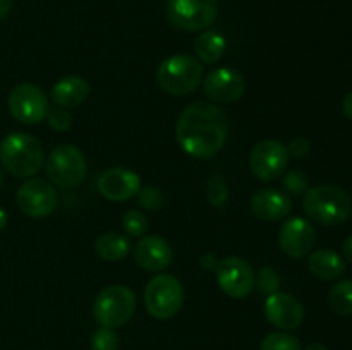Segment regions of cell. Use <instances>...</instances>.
Returning <instances> with one entry per match:
<instances>
[{
  "label": "cell",
  "instance_id": "cell-31",
  "mask_svg": "<svg viewBox=\"0 0 352 350\" xmlns=\"http://www.w3.org/2000/svg\"><path fill=\"white\" fill-rule=\"evenodd\" d=\"M47 119H48V126H50L54 130H58V132L67 130L69 127L72 126V115L69 113L67 108H60V106L52 110V112H48Z\"/></svg>",
  "mask_w": 352,
  "mask_h": 350
},
{
  "label": "cell",
  "instance_id": "cell-20",
  "mask_svg": "<svg viewBox=\"0 0 352 350\" xmlns=\"http://www.w3.org/2000/svg\"><path fill=\"white\" fill-rule=\"evenodd\" d=\"M308 270L320 280H337L346 271V261L330 249H320L309 254Z\"/></svg>",
  "mask_w": 352,
  "mask_h": 350
},
{
  "label": "cell",
  "instance_id": "cell-3",
  "mask_svg": "<svg viewBox=\"0 0 352 350\" xmlns=\"http://www.w3.org/2000/svg\"><path fill=\"white\" fill-rule=\"evenodd\" d=\"M302 208L313 222L322 225H339L351 216L352 202L349 194L340 187L322 184L305 192Z\"/></svg>",
  "mask_w": 352,
  "mask_h": 350
},
{
  "label": "cell",
  "instance_id": "cell-25",
  "mask_svg": "<svg viewBox=\"0 0 352 350\" xmlns=\"http://www.w3.org/2000/svg\"><path fill=\"white\" fill-rule=\"evenodd\" d=\"M261 350H302L301 343L294 335L285 331H274L268 333L261 340Z\"/></svg>",
  "mask_w": 352,
  "mask_h": 350
},
{
  "label": "cell",
  "instance_id": "cell-13",
  "mask_svg": "<svg viewBox=\"0 0 352 350\" xmlns=\"http://www.w3.org/2000/svg\"><path fill=\"white\" fill-rule=\"evenodd\" d=\"M203 89L213 103L226 105V103L237 102L244 95L246 81H244V75L236 69L219 67L206 75L203 81Z\"/></svg>",
  "mask_w": 352,
  "mask_h": 350
},
{
  "label": "cell",
  "instance_id": "cell-26",
  "mask_svg": "<svg viewBox=\"0 0 352 350\" xmlns=\"http://www.w3.org/2000/svg\"><path fill=\"white\" fill-rule=\"evenodd\" d=\"M254 285L261 294H275L280 288V275L274 268L265 266L258 271V275H254Z\"/></svg>",
  "mask_w": 352,
  "mask_h": 350
},
{
  "label": "cell",
  "instance_id": "cell-24",
  "mask_svg": "<svg viewBox=\"0 0 352 350\" xmlns=\"http://www.w3.org/2000/svg\"><path fill=\"white\" fill-rule=\"evenodd\" d=\"M205 196L206 201H208L210 205L215 206V208H223L227 199H229V189H227L226 178L220 174H213L212 177L206 180Z\"/></svg>",
  "mask_w": 352,
  "mask_h": 350
},
{
  "label": "cell",
  "instance_id": "cell-16",
  "mask_svg": "<svg viewBox=\"0 0 352 350\" xmlns=\"http://www.w3.org/2000/svg\"><path fill=\"white\" fill-rule=\"evenodd\" d=\"M265 316L268 321L277 328L296 329L305 319V309L302 304L291 294L285 292H275L268 295L265 301Z\"/></svg>",
  "mask_w": 352,
  "mask_h": 350
},
{
  "label": "cell",
  "instance_id": "cell-17",
  "mask_svg": "<svg viewBox=\"0 0 352 350\" xmlns=\"http://www.w3.org/2000/svg\"><path fill=\"white\" fill-rule=\"evenodd\" d=\"M134 257L143 270L155 273V271H162L170 266L174 261V249L162 237L148 235L136 244Z\"/></svg>",
  "mask_w": 352,
  "mask_h": 350
},
{
  "label": "cell",
  "instance_id": "cell-29",
  "mask_svg": "<svg viewBox=\"0 0 352 350\" xmlns=\"http://www.w3.org/2000/svg\"><path fill=\"white\" fill-rule=\"evenodd\" d=\"M138 202L141 208L148 209V211H157L164 206V194L155 185H148V187H141L138 191Z\"/></svg>",
  "mask_w": 352,
  "mask_h": 350
},
{
  "label": "cell",
  "instance_id": "cell-11",
  "mask_svg": "<svg viewBox=\"0 0 352 350\" xmlns=\"http://www.w3.org/2000/svg\"><path fill=\"white\" fill-rule=\"evenodd\" d=\"M215 270L217 283L229 297L244 299L254 288V271L243 257H223L222 261H219Z\"/></svg>",
  "mask_w": 352,
  "mask_h": 350
},
{
  "label": "cell",
  "instance_id": "cell-36",
  "mask_svg": "<svg viewBox=\"0 0 352 350\" xmlns=\"http://www.w3.org/2000/svg\"><path fill=\"white\" fill-rule=\"evenodd\" d=\"M10 9H12V0H0V19L7 17Z\"/></svg>",
  "mask_w": 352,
  "mask_h": 350
},
{
  "label": "cell",
  "instance_id": "cell-22",
  "mask_svg": "<svg viewBox=\"0 0 352 350\" xmlns=\"http://www.w3.org/2000/svg\"><path fill=\"white\" fill-rule=\"evenodd\" d=\"M95 249L103 261H120L131 253V240L117 232L103 233L95 244Z\"/></svg>",
  "mask_w": 352,
  "mask_h": 350
},
{
  "label": "cell",
  "instance_id": "cell-6",
  "mask_svg": "<svg viewBox=\"0 0 352 350\" xmlns=\"http://www.w3.org/2000/svg\"><path fill=\"white\" fill-rule=\"evenodd\" d=\"M184 302V288L174 275L162 273L144 288V307L153 318L168 319L177 314Z\"/></svg>",
  "mask_w": 352,
  "mask_h": 350
},
{
  "label": "cell",
  "instance_id": "cell-39",
  "mask_svg": "<svg viewBox=\"0 0 352 350\" xmlns=\"http://www.w3.org/2000/svg\"><path fill=\"white\" fill-rule=\"evenodd\" d=\"M2 178H3V175H2V168H0V184H2Z\"/></svg>",
  "mask_w": 352,
  "mask_h": 350
},
{
  "label": "cell",
  "instance_id": "cell-27",
  "mask_svg": "<svg viewBox=\"0 0 352 350\" xmlns=\"http://www.w3.org/2000/svg\"><path fill=\"white\" fill-rule=\"evenodd\" d=\"M122 226H124V230L129 233V235L143 237L148 230V220L141 211L129 209V211L124 213Z\"/></svg>",
  "mask_w": 352,
  "mask_h": 350
},
{
  "label": "cell",
  "instance_id": "cell-8",
  "mask_svg": "<svg viewBox=\"0 0 352 350\" xmlns=\"http://www.w3.org/2000/svg\"><path fill=\"white\" fill-rule=\"evenodd\" d=\"M165 14L179 30L201 31L215 23L219 0H165Z\"/></svg>",
  "mask_w": 352,
  "mask_h": 350
},
{
  "label": "cell",
  "instance_id": "cell-15",
  "mask_svg": "<svg viewBox=\"0 0 352 350\" xmlns=\"http://www.w3.org/2000/svg\"><path fill=\"white\" fill-rule=\"evenodd\" d=\"M98 192L112 202H122L134 198L141 189L140 175L129 168L116 167L103 172L96 182Z\"/></svg>",
  "mask_w": 352,
  "mask_h": 350
},
{
  "label": "cell",
  "instance_id": "cell-2",
  "mask_svg": "<svg viewBox=\"0 0 352 350\" xmlns=\"http://www.w3.org/2000/svg\"><path fill=\"white\" fill-rule=\"evenodd\" d=\"M0 163L14 177H33L45 163L43 144L31 134H9L0 143Z\"/></svg>",
  "mask_w": 352,
  "mask_h": 350
},
{
  "label": "cell",
  "instance_id": "cell-18",
  "mask_svg": "<svg viewBox=\"0 0 352 350\" xmlns=\"http://www.w3.org/2000/svg\"><path fill=\"white\" fill-rule=\"evenodd\" d=\"M291 198L277 189H261L251 198V211L265 222H280L291 213Z\"/></svg>",
  "mask_w": 352,
  "mask_h": 350
},
{
  "label": "cell",
  "instance_id": "cell-19",
  "mask_svg": "<svg viewBox=\"0 0 352 350\" xmlns=\"http://www.w3.org/2000/svg\"><path fill=\"white\" fill-rule=\"evenodd\" d=\"M88 95L89 82L81 75H65L52 88V102L60 108L81 105Z\"/></svg>",
  "mask_w": 352,
  "mask_h": 350
},
{
  "label": "cell",
  "instance_id": "cell-34",
  "mask_svg": "<svg viewBox=\"0 0 352 350\" xmlns=\"http://www.w3.org/2000/svg\"><path fill=\"white\" fill-rule=\"evenodd\" d=\"M342 112L347 119L352 120V91L347 93V96L344 98L342 102Z\"/></svg>",
  "mask_w": 352,
  "mask_h": 350
},
{
  "label": "cell",
  "instance_id": "cell-12",
  "mask_svg": "<svg viewBox=\"0 0 352 350\" xmlns=\"http://www.w3.org/2000/svg\"><path fill=\"white\" fill-rule=\"evenodd\" d=\"M17 208L30 218H45L57 206V192L43 178H30L16 194Z\"/></svg>",
  "mask_w": 352,
  "mask_h": 350
},
{
  "label": "cell",
  "instance_id": "cell-1",
  "mask_svg": "<svg viewBox=\"0 0 352 350\" xmlns=\"http://www.w3.org/2000/svg\"><path fill=\"white\" fill-rule=\"evenodd\" d=\"M229 136L226 112L213 103L196 102L186 106L175 124V139L182 151L195 158H212Z\"/></svg>",
  "mask_w": 352,
  "mask_h": 350
},
{
  "label": "cell",
  "instance_id": "cell-28",
  "mask_svg": "<svg viewBox=\"0 0 352 350\" xmlns=\"http://www.w3.org/2000/svg\"><path fill=\"white\" fill-rule=\"evenodd\" d=\"M119 349V336L113 328L100 326L91 335V350H117Z\"/></svg>",
  "mask_w": 352,
  "mask_h": 350
},
{
  "label": "cell",
  "instance_id": "cell-21",
  "mask_svg": "<svg viewBox=\"0 0 352 350\" xmlns=\"http://www.w3.org/2000/svg\"><path fill=\"white\" fill-rule=\"evenodd\" d=\"M226 38L212 30L203 31L195 41L196 55H198L199 60L205 62V64H215V62H219L220 58L223 57V54H226Z\"/></svg>",
  "mask_w": 352,
  "mask_h": 350
},
{
  "label": "cell",
  "instance_id": "cell-23",
  "mask_svg": "<svg viewBox=\"0 0 352 350\" xmlns=\"http://www.w3.org/2000/svg\"><path fill=\"white\" fill-rule=\"evenodd\" d=\"M329 307L339 316L352 314V281L340 280L330 288L329 292Z\"/></svg>",
  "mask_w": 352,
  "mask_h": 350
},
{
  "label": "cell",
  "instance_id": "cell-32",
  "mask_svg": "<svg viewBox=\"0 0 352 350\" xmlns=\"http://www.w3.org/2000/svg\"><path fill=\"white\" fill-rule=\"evenodd\" d=\"M287 153H289V156L305 158L306 154L309 153L308 139H305V137H294V139H292L291 143H289Z\"/></svg>",
  "mask_w": 352,
  "mask_h": 350
},
{
  "label": "cell",
  "instance_id": "cell-14",
  "mask_svg": "<svg viewBox=\"0 0 352 350\" xmlns=\"http://www.w3.org/2000/svg\"><path fill=\"white\" fill-rule=\"evenodd\" d=\"M315 242V226H313L308 220L299 218V216L285 220L280 232H278V244H280V249L284 250L289 257H294V259L305 257L306 254L311 253Z\"/></svg>",
  "mask_w": 352,
  "mask_h": 350
},
{
  "label": "cell",
  "instance_id": "cell-38",
  "mask_svg": "<svg viewBox=\"0 0 352 350\" xmlns=\"http://www.w3.org/2000/svg\"><path fill=\"white\" fill-rule=\"evenodd\" d=\"M305 350H329L323 343H309Z\"/></svg>",
  "mask_w": 352,
  "mask_h": 350
},
{
  "label": "cell",
  "instance_id": "cell-37",
  "mask_svg": "<svg viewBox=\"0 0 352 350\" xmlns=\"http://www.w3.org/2000/svg\"><path fill=\"white\" fill-rule=\"evenodd\" d=\"M6 225H7V213L6 209L0 208V230L6 229Z\"/></svg>",
  "mask_w": 352,
  "mask_h": 350
},
{
  "label": "cell",
  "instance_id": "cell-4",
  "mask_svg": "<svg viewBox=\"0 0 352 350\" xmlns=\"http://www.w3.org/2000/svg\"><path fill=\"white\" fill-rule=\"evenodd\" d=\"M157 81L167 95L188 96L203 82V65L191 55H172L158 65Z\"/></svg>",
  "mask_w": 352,
  "mask_h": 350
},
{
  "label": "cell",
  "instance_id": "cell-5",
  "mask_svg": "<svg viewBox=\"0 0 352 350\" xmlns=\"http://www.w3.org/2000/svg\"><path fill=\"white\" fill-rule=\"evenodd\" d=\"M136 311V295L126 285H110L96 295L93 316L105 328L124 326Z\"/></svg>",
  "mask_w": 352,
  "mask_h": 350
},
{
  "label": "cell",
  "instance_id": "cell-33",
  "mask_svg": "<svg viewBox=\"0 0 352 350\" xmlns=\"http://www.w3.org/2000/svg\"><path fill=\"white\" fill-rule=\"evenodd\" d=\"M199 264H201L205 270H215L217 264H219V261H217V257L213 256V254H203V256H199Z\"/></svg>",
  "mask_w": 352,
  "mask_h": 350
},
{
  "label": "cell",
  "instance_id": "cell-10",
  "mask_svg": "<svg viewBox=\"0 0 352 350\" xmlns=\"http://www.w3.org/2000/svg\"><path fill=\"white\" fill-rule=\"evenodd\" d=\"M289 163L287 148L275 139H265L254 144L250 154V168L260 180H275L284 175Z\"/></svg>",
  "mask_w": 352,
  "mask_h": 350
},
{
  "label": "cell",
  "instance_id": "cell-30",
  "mask_svg": "<svg viewBox=\"0 0 352 350\" xmlns=\"http://www.w3.org/2000/svg\"><path fill=\"white\" fill-rule=\"evenodd\" d=\"M282 184H284L285 192H289L291 196H301L309 189L308 177L301 170H292L285 174L282 178Z\"/></svg>",
  "mask_w": 352,
  "mask_h": 350
},
{
  "label": "cell",
  "instance_id": "cell-9",
  "mask_svg": "<svg viewBox=\"0 0 352 350\" xmlns=\"http://www.w3.org/2000/svg\"><path fill=\"white\" fill-rule=\"evenodd\" d=\"M9 112L17 122L34 126L47 119L50 102L40 86L33 82H21L9 93Z\"/></svg>",
  "mask_w": 352,
  "mask_h": 350
},
{
  "label": "cell",
  "instance_id": "cell-35",
  "mask_svg": "<svg viewBox=\"0 0 352 350\" xmlns=\"http://www.w3.org/2000/svg\"><path fill=\"white\" fill-rule=\"evenodd\" d=\"M342 253H344V257H346V259L349 261V263H352V235L347 237V239L344 240Z\"/></svg>",
  "mask_w": 352,
  "mask_h": 350
},
{
  "label": "cell",
  "instance_id": "cell-7",
  "mask_svg": "<svg viewBox=\"0 0 352 350\" xmlns=\"http://www.w3.org/2000/svg\"><path fill=\"white\" fill-rule=\"evenodd\" d=\"M47 175L57 187L71 189L82 182L86 175V158L79 148L72 144H60L54 148L45 161Z\"/></svg>",
  "mask_w": 352,
  "mask_h": 350
}]
</instances>
